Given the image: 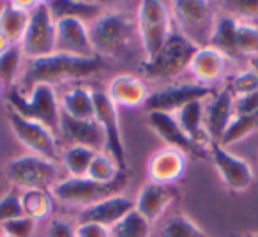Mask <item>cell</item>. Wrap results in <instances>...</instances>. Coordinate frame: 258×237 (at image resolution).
Listing matches in <instances>:
<instances>
[{
  "instance_id": "6da1fadb",
  "label": "cell",
  "mask_w": 258,
  "mask_h": 237,
  "mask_svg": "<svg viewBox=\"0 0 258 237\" xmlns=\"http://www.w3.org/2000/svg\"><path fill=\"white\" fill-rule=\"evenodd\" d=\"M106 68V58L94 55V57H76L68 53H53L39 58H29L23 64L20 76L18 89L23 94H29L36 85H51L64 82H75L94 76L101 69Z\"/></svg>"
},
{
  "instance_id": "7a4b0ae2",
  "label": "cell",
  "mask_w": 258,
  "mask_h": 237,
  "mask_svg": "<svg viewBox=\"0 0 258 237\" xmlns=\"http://www.w3.org/2000/svg\"><path fill=\"white\" fill-rule=\"evenodd\" d=\"M89 36L94 53L103 58H131L140 44L137 18L120 9H106L89 25Z\"/></svg>"
},
{
  "instance_id": "3957f363",
  "label": "cell",
  "mask_w": 258,
  "mask_h": 237,
  "mask_svg": "<svg viewBox=\"0 0 258 237\" xmlns=\"http://www.w3.org/2000/svg\"><path fill=\"white\" fill-rule=\"evenodd\" d=\"M8 104L11 111L22 115L30 121L50 128L55 135H58L60 126V97L55 87L51 85H36L29 94H23L18 85L11 87L6 92Z\"/></svg>"
},
{
  "instance_id": "277c9868",
  "label": "cell",
  "mask_w": 258,
  "mask_h": 237,
  "mask_svg": "<svg viewBox=\"0 0 258 237\" xmlns=\"http://www.w3.org/2000/svg\"><path fill=\"white\" fill-rule=\"evenodd\" d=\"M173 25L184 37L198 48L211 43L219 9L218 4L205 0H177L170 4Z\"/></svg>"
},
{
  "instance_id": "5b68a950",
  "label": "cell",
  "mask_w": 258,
  "mask_h": 237,
  "mask_svg": "<svg viewBox=\"0 0 258 237\" xmlns=\"http://www.w3.org/2000/svg\"><path fill=\"white\" fill-rule=\"evenodd\" d=\"M137 29L144 61L152 58L175 32L170 4L161 0H144L137 11Z\"/></svg>"
},
{
  "instance_id": "8992f818",
  "label": "cell",
  "mask_w": 258,
  "mask_h": 237,
  "mask_svg": "<svg viewBox=\"0 0 258 237\" xmlns=\"http://www.w3.org/2000/svg\"><path fill=\"white\" fill-rule=\"evenodd\" d=\"M66 170L60 163L39 158L34 154H23L11 159L6 165V175L11 181L13 188L20 191L25 190H48L62 181Z\"/></svg>"
},
{
  "instance_id": "52a82bcc",
  "label": "cell",
  "mask_w": 258,
  "mask_h": 237,
  "mask_svg": "<svg viewBox=\"0 0 258 237\" xmlns=\"http://www.w3.org/2000/svg\"><path fill=\"white\" fill-rule=\"evenodd\" d=\"M197 50V44L175 30L154 57L142 62V71L151 80H173L189 69Z\"/></svg>"
},
{
  "instance_id": "ba28073f",
  "label": "cell",
  "mask_w": 258,
  "mask_h": 237,
  "mask_svg": "<svg viewBox=\"0 0 258 237\" xmlns=\"http://www.w3.org/2000/svg\"><path fill=\"white\" fill-rule=\"evenodd\" d=\"M127 184V170L110 184H101L89 177H64L51 188V195L57 202L68 205L89 207L97 202L104 200L113 195H122V190Z\"/></svg>"
},
{
  "instance_id": "9c48e42d",
  "label": "cell",
  "mask_w": 258,
  "mask_h": 237,
  "mask_svg": "<svg viewBox=\"0 0 258 237\" xmlns=\"http://www.w3.org/2000/svg\"><path fill=\"white\" fill-rule=\"evenodd\" d=\"M55 37H57V20L51 15L48 2H37L30 11L29 25L23 36L22 46L27 58H39L55 51Z\"/></svg>"
},
{
  "instance_id": "30bf717a",
  "label": "cell",
  "mask_w": 258,
  "mask_h": 237,
  "mask_svg": "<svg viewBox=\"0 0 258 237\" xmlns=\"http://www.w3.org/2000/svg\"><path fill=\"white\" fill-rule=\"evenodd\" d=\"M9 124H11L15 137L22 142L23 147L29 149L30 154L60 163V149H58L57 135L50 128L22 117L15 111H9Z\"/></svg>"
},
{
  "instance_id": "8fae6325",
  "label": "cell",
  "mask_w": 258,
  "mask_h": 237,
  "mask_svg": "<svg viewBox=\"0 0 258 237\" xmlns=\"http://www.w3.org/2000/svg\"><path fill=\"white\" fill-rule=\"evenodd\" d=\"M214 90L216 89L205 87L198 82L170 83V85L149 94L144 108L147 111H166V113L175 115L187 103L207 101L214 94Z\"/></svg>"
},
{
  "instance_id": "7c38bea8",
  "label": "cell",
  "mask_w": 258,
  "mask_h": 237,
  "mask_svg": "<svg viewBox=\"0 0 258 237\" xmlns=\"http://www.w3.org/2000/svg\"><path fill=\"white\" fill-rule=\"evenodd\" d=\"M94 118L104 133V152L117 161L120 170H125V149L118 124L117 104L104 90H94Z\"/></svg>"
},
{
  "instance_id": "4fadbf2b",
  "label": "cell",
  "mask_w": 258,
  "mask_h": 237,
  "mask_svg": "<svg viewBox=\"0 0 258 237\" xmlns=\"http://www.w3.org/2000/svg\"><path fill=\"white\" fill-rule=\"evenodd\" d=\"M209 154L226 188L233 191H244L253 184V168L246 159L235 156L219 144H211Z\"/></svg>"
},
{
  "instance_id": "5bb4252c",
  "label": "cell",
  "mask_w": 258,
  "mask_h": 237,
  "mask_svg": "<svg viewBox=\"0 0 258 237\" xmlns=\"http://www.w3.org/2000/svg\"><path fill=\"white\" fill-rule=\"evenodd\" d=\"M147 123L152 128L156 135L166 144V147H173L182 151L184 154L189 156H205L207 149L197 145L179 126L173 113L166 111H147Z\"/></svg>"
},
{
  "instance_id": "9a60e30c",
  "label": "cell",
  "mask_w": 258,
  "mask_h": 237,
  "mask_svg": "<svg viewBox=\"0 0 258 237\" xmlns=\"http://www.w3.org/2000/svg\"><path fill=\"white\" fill-rule=\"evenodd\" d=\"M55 51L76 57H94L96 53L90 44L89 25L75 18H58Z\"/></svg>"
},
{
  "instance_id": "2e32d148",
  "label": "cell",
  "mask_w": 258,
  "mask_h": 237,
  "mask_svg": "<svg viewBox=\"0 0 258 237\" xmlns=\"http://www.w3.org/2000/svg\"><path fill=\"white\" fill-rule=\"evenodd\" d=\"M189 71L195 76V82L214 89V85L225 80L226 71H228V58L209 44L200 46L191 61Z\"/></svg>"
},
{
  "instance_id": "e0dca14e",
  "label": "cell",
  "mask_w": 258,
  "mask_h": 237,
  "mask_svg": "<svg viewBox=\"0 0 258 237\" xmlns=\"http://www.w3.org/2000/svg\"><path fill=\"white\" fill-rule=\"evenodd\" d=\"M233 99L235 97L228 90V87H221L214 90V94L205 101V130L212 144H219L226 126L235 115Z\"/></svg>"
},
{
  "instance_id": "ac0fdd59",
  "label": "cell",
  "mask_w": 258,
  "mask_h": 237,
  "mask_svg": "<svg viewBox=\"0 0 258 237\" xmlns=\"http://www.w3.org/2000/svg\"><path fill=\"white\" fill-rule=\"evenodd\" d=\"M135 211V202L124 195H113L89 207H83L78 214V223H96V225L111 226L124 219L129 212Z\"/></svg>"
},
{
  "instance_id": "d6986e66",
  "label": "cell",
  "mask_w": 258,
  "mask_h": 237,
  "mask_svg": "<svg viewBox=\"0 0 258 237\" xmlns=\"http://www.w3.org/2000/svg\"><path fill=\"white\" fill-rule=\"evenodd\" d=\"M147 168L151 183L173 186L186 172V154L179 149L163 147L151 156Z\"/></svg>"
},
{
  "instance_id": "ffe728a7",
  "label": "cell",
  "mask_w": 258,
  "mask_h": 237,
  "mask_svg": "<svg viewBox=\"0 0 258 237\" xmlns=\"http://www.w3.org/2000/svg\"><path fill=\"white\" fill-rule=\"evenodd\" d=\"M58 135H62L69 142V145H83L97 152L104 149V133L96 123V118L83 121V118H73L62 113Z\"/></svg>"
},
{
  "instance_id": "44dd1931",
  "label": "cell",
  "mask_w": 258,
  "mask_h": 237,
  "mask_svg": "<svg viewBox=\"0 0 258 237\" xmlns=\"http://www.w3.org/2000/svg\"><path fill=\"white\" fill-rule=\"evenodd\" d=\"M175 186H165V184L149 183L138 191L135 200V211L144 216L149 223L161 218V214L175 202L177 198Z\"/></svg>"
},
{
  "instance_id": "7402d4cb",
  "label": "cell",
  "mask_w": 258,
  "mask_h": 237,
  "mask_svg": "<svg viewBox=\"0 0 258 237\" xmlns=\"http://www.w3.org/2000/svg\"><path fill=\"white\" fill-rule=\"evenodd\" d=\"M117 106L138 108L144 106L149 97L147 83L133 75H118L110 80L108 90H104Z\"/></svg>"
},
{
  "instance_id": "603a6c76",
  "label": "cell",
  "mask_w": 258,
  "mask_h": 237,
  "mask_svg": "<svg viewBox=\"0 0 258 237\" xmlns=\"http://www.w3.org/2000/svg\"><path fill=\"white\" fill-rule=\"evenodd\" d=\"M37 2H6L0 9V32L11 44H20L29 25L30 11Z\"/></svg>"
},
{
  "instance_id": "cb8c5ba5",
  "label": "cell",
  "mask_w": 258,
  "mask_h": 237,
  "mask_svg": "<svg viewBox=\"0 0 258 237\" xmlns=\"http://www.w3.org/2000/svg\"><path fill=\"white\" fill-rule=\"evenodd\" d=\"M175 118L182 131L200 147H211V137L205 130V101H193L182 106L175 113Z\"/></svg>"
},
{
  "instance_id": "d4e9b609",
  "label": "cell",
  "mask_w": 258,
  "mask_h": 237,
  "mask_svg": "<svg viewBox=\"0 0 258 237\" xmlns=\"http://www.w3.org/2000/svg\"><path fill=\"white\" fill-rule=\"evenodd\" d=\"M51 15L55 20L58 18H75L80 22L94 23L106 9L99 2H80V0H55V2H48Z\"/></svg>"
},
{
  "instance_id": "484cf974",
  "label": "cell",
  "mask_w": 258,
  "mask_h": 237,
  "mask_svg": "<svg viewBox=\"0 0 258 237\" xmlns=\"http://www.w3.org/2000/svg\"><path fill=\"white\" fill-rule=\"evenodd\" d=\"M60 110L73 118H94V90L87 87H71L62 94Z\"/></svg>"
},
{
  "instance_id": "4316f807",
  "label": "cell",
  "mask_w": 258,
  "mask_h": 237,
  "mask_svg": "<svg viewBox=\"0 0 258 237\" xmlns=\"http://www.w3.org/2000/svg\"><path fill=\"white\" fill-rule=\"evenodd\" d=\"M237 20L226 13H219L218 22H216L214 32H212L209 46L219 50L226 58H239L235 48V36H237Z\"/></svg>"
},
{
  "instance_id": "83f0119b",
  "label": "cell",
  "mask_w": 258,
  "mask_h": 237,
  "mask_svg": "<svg viewBox=\"0 0 258 237\" xmlns=\"http://www.w3.org/2000/svg\"><path fill=\"white\" fill-rule=\"evenodd\" d=\"M97 151L83 145H68L60 152V165L69 177H87L90 163Z\"/></svg>"
},
{
  "instance_id": "f1b7e54d",
  "label": "cell",
  "mask_w": 258,
  "mask_h": 237,
  "mask_svg": "<svg viewBox=\"0 0 258 237\" xmlns=\"http://www.w3.org/2000/svg\"><path fill=\"white\" fill-rule=\"evenodd\" d=\"M53 195L48 190H25L22 191V209L23 214L41 221L53 212Z\"/></svg>"
},
{
  "instance_id": "f546056e",
  "label": "cell",
  "mask_w": 258,
  "mask_h": 237,
  "mask_svg": "<svg viewBox=\"0 0 258 237\" xmlns=\"http://www.w3.org/2000/svg\"><path fill=\"white\" fill-rule=\"evenodd\" d=\"M23 50L20 44H11L4 53L0 55V83L4 89H11L16 85L23 71Z\"/></svg>"
},
{
  "instance_id": "4dcf8cb0",
  "label": "cell",
  "mask_w": 258,
  "mask_h": 237,
  "mask_svg": "<svg viewBox=\"0 0 258 237\" xmlns=\"http://www.w3.org/2000/svg\"><path fill=\"white\" fill-rule=\"evenodd\" d=\"M258 128V115H233L232 121L226 126L225 133H223L219 145L228 149L230 145L237 144L242 138L249 137L254 130Z\"/></svg>"
},
{
  "instance_id": "1f68e13d",
  "label": "cell",
  "mask_w": 258,
  "mask_h": 237,
  "mask_svg": "<svg viewBox=\"0 0 258 237\" xmlns=\"http://www.w3.org/2000/svg\"><path fill=\"white\" fill-rule=\"evenodd\" d=\"M125 170H120V166L117 165L113 158L108 152L101 151L94 156L92 163H90L89 170H87V177L96 183L101 184H110L113 181H117V177Z\"/></svg>"
},
{
  "instance_id": "d6a6232c",
  "label": "cell",
  "mask_w": 258,
  "mask_h": 237,
  "mask_svg": "<svg viewBox=\"0 0 258 237\" xmlns=\"http://www.w3.org/2000/svg\"><path fill=\"white\" fill-rule=\"evenodd\" d=\"M110 230L111 237H151V223L137 211L129 212Z\"/></svg>"
},
{
  "instance_id": "836d02e7",
  "label": "cell",
  "mask_w": 258,
  "mask_h": 237,
  "mask_svg": "<svg viewBox=\"0 0 258 237\" xmlns=\"http://www.w3.org/2000/svg\"><path fill=\"white\" fill-rule=\"evenodd\" d=\"M237 55L240 57L253 58L258 55V25L239 22L237 23V36H235Z\"/></svg>"
},
{
  "instance_id": "e575fe53",
  "label": "cell",
  "mask_w": 258,
  "mask_h": 237,
  "mask_svg": "<svg viewBox=\"0 0 258 237\" xmlns=\"http://www.w3.org/2000/svg\"><path fill=\"white\" fill-rule=\"evenodd\" d=\"M218 9L233 16L237 22L258 25V0H232V2H221Z\"/></svg>"
},
{
  "instance_id": "d590c367",
  "label": "cell",
  "mask_w": 258,
  "mask_h": 237,
  "mask_svg": "<svg viewBox=\"0 0 258 237\" xmlns=\"http://www.w3.org/2000/svg\"><path fill=\"white\" fill-rule=\"evenodd\" d=\"M161 237H205L204 230L187 216H172L161 228Z\"/></svg>"
},
{
  "instance_id": "8d00e7d4",
  "label": "cell",
  "mask_w": 258,
  "mask_h": 237,
  "mask_svg": "<svg viewBox=\"0 0 258 237\" xmlns=\"http://www.w3.org/2000/svg\"><path fill=\"white\" fill-rule=\"evenodd\" d=\"M226 87H228V90L233 94V97L249 94V92H253V90H258V75L251 68L237 71L235 75L230 78Z\"/></svg>"
},
{
  "instance_id": "74e56055",
  "label": "cell",
  "mask_w": 258,
  "mask_h": 237,
  "mask_svg": "<svg viewBox=\"0 0 258 237\" xmlns=\"http://www.w3.org/2000/svg\"><path fill=\"white\" fill-rule=\"evenodd\" d=\"M23 216L22 209V191L13 188L0 198V225L9 219H15Z\"/></svg>"
},
{
  "instance_id": "f35d334b",
  "label": "cell",
  "mask_w": 258,
  "mask_h": 237,
  "mask_svg": "<svg viewBox=\"0 0 258 237\" xmlns=\"http://www.w3.org/2000/svg\"><path fill=\"white\" fill-rule=\"evenodd\" d=\"M0 226H2V233L8 237H32L34 232H36L37 221L23 214L20 218L2 223Z\"/></svg>"
},
{
  "instance_id": "ab89813d",
  "label": "cell",
  "mask_w": 258,
  "mask_h": 237,
  "mask_svg": "<svg viewBox=\"0 0 258 237\" xmlns=\"http://www.w3.org/2000/svg\"><path fill=\"white\" fill-rule=\"evenodd\" d=\"M233 111L237 115H258V90H253L233 99Z\"/></svg>"
},
{
  "instance_id": "60d3db41",
  "label": "cell",
  "mask_w": 258,
  "mask_h": 237,
  "mask_svg": "<svg viewBox=\"0 0 258 237\" xmlns=\"http://www.w3.org/2000/svg\"><path fill=\"white\" fill-rule=\"evenodd\" d=\"M75 237H111V230L96 223H76Z\"/></svg>"
},
{
  "instance_id": "b9f144b4",
  "label": "cell",
  "mask_w": 258,
  "mask_h": 237,
  "mask_svg": "<svg viewBox=\"0 0 258 237\" xmlns=\"http://www.w3.org/2000/svg\"><path fill=\"white\" fill-rule=\"evenodd\" d=\"M46 237H75V226L66 219H51L46 226Z\"/></svg>"
},
{
  "instance_id": "7bdbcfd3",
  "label": "cell",
  "mask_w": 258,
  "mask_h": 237,
  "mask_svg": "<svg viewBox=\"0 0 258 237\" xmlns=\"http://www.w3.org/2000/svg\"><path fill=\"white\" fill-rule=\"evenodd\" d=\"M9 46H11V43H9V39H8V37L4 36V34L0 32V55L4 53V51L8 50Z\"/></svg>"
},
{
  "instance_id": "ee69618b",
  "label": "cell",
  "mask_w": 258,
  "mask_h": 237,
  "mask_svg": "<svg viewBox=\"0 0 258 237\" xmlns=\"http://www.w3.org/2000/svg\"><path fill=\"white\" fill-rule=\"evenodd\" d=\"M249 68L258 75V55H256V57H253V58H249Z\"/></svg>"
},
{
  "instance_id": "f6af8a7d",
  "label": "cell",
  "mask_w": 258,
  "mask_h": 237,
  "mask_svg": "<svg viewBox=\"0 0 258 237\" xmlns=\"http://www.w3.org/2000/svg\"><path fill=\"white\" fill-rule=\"evenodd\" d=\"M2 92H4V87H2V83H0V96H2Z\"/></svg>"
},
{
  "instance_id": "bcb514c9",
  "label": "cell",
  "mask_w": 258,
  "mask_h": 237,
  "mask_svg": "<svg viewBox=\"0 0 258 237\" xmlns=\"http://www.w3.org/2000/svg\"><path fill=\"white\" fill-rule=\"evenodd\" d=\"M246 237H258V233H249V235H246Z\"/></svg>"
}]
</instances>
